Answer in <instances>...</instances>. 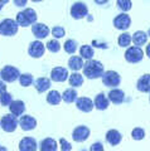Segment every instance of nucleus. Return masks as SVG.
<instances>
[{
  "mask_svg": "<svg viewBox=\"0 0 150 151\" xmlns=\"http://www.w3.org/2000/svg\"><path fill=\"white\" fill-rule=\"evenodd\" d=\"M68 82H69V86L73 88L81 87L83 84V76H81L79 73H72L68 77Z\"/></svg>",
  "mask_w": 150,
  "mask_h": 151,
  "instance_id": "28",
  "label": "nucleus"
},
{
  "mask_svg": "<svg viewBox=\"0 0 150 151\" xmlns=\"http://www.w3.org/2000/svg\"><path fill=\"white\" fill-rule=\"evenodd\" d=\"M116 5L120 10L123 12H129L131 8H133V3H131V0H118L116 1Z\"/></svg>",
  "mask_w": 150,
  "mask_h": 151,
  "instance_id": "33",
  "label": "nucleus"
},
{
  "mask_svg": "<svg viewBox=\"0 0 150 151\" xmlns=\"http://www.w3.org/2000/svg\"><path fill=\"white\" fill-rule=\"evenodd\" d=\"M131 136H133L134 140L140 141L145 137V130L141 129V127H135V129L131 131Z\"/></svg>",
  "mask_w": 150,
  "mask_h": 151,
  "instance_id": "35",
  "label": "nucleus"
},
{
  "mask_svg": "<svg viewBox=\"0 0 150 151\" xmlns=\"http://www.w3.org/2000/svg\"><path fill=\"white\" fill-rule=\"evenodd\" d=\"M59 144H61V150H63V151H69V150H72L71 144H69L66 139H61V140H59Z\"/></svg>",
  "mask_w": 150,
  "mask_h": 151,
  "instance_id": "38",
  "label": "nucleus"
},
{
  "mask_svg": "<svg viewBox=\"0 0 150 151\" xmlns=\"http://www.w3.org/2000/svg\"><path fill=\"white\" fill-rule=\"evenodd\" d=\"M130 25H131V18H130L129 14H126V13L119 14V15H116L114 19V27L119 30L129 29Z\"/></svg>",
  "mask_w": 150,
  "mask_h": 151,
  "instance_id": "11",
  "label": "nucleus"
},
{
  "mask_svg": "<svg viewBox=\"0 0 150 151\" xmlns=\"http://www.w3.org/2000/svg\"><path fill=\"white\" fill-rule=\"evenodd\" d=\"M91 151H102L104 150V145H102L101 142H95L92 146H91Z\"/></svg>",
  "mask_w": 150,
  "mask_h": 151,
  "instance_id": "39",
  "label": "nucleus"
},
{
  "mask_svg": "<svg viewBox=\"0 0 150 151\" xmlns=\"http://www.w3.org/2000/svg\"><path fill=\"white\" fill-rule=\"evenodd\" d=\"M79 55L85 59H92V57L95 55V50H93L92 47L88 45V44L81 45V48H79Z\"/></svg>",
  "mask_w": 150,
  "mask_h": 151,
  "instance_id": "29",
  "label": "nucleus"
},
{
  "mask_svg": "<svg viewBox=\"0 0 150 151\" xmlns=\"http://www.w3.org/2000/svg\"><path fill=\"white\" fill-rule=\"evenodd\" d=\"M77 42L74 40V39H68V40H66V43L63 44V48L66 50V53H68V54H73L74 52L77 50Z\"/></svg>",
  "mask_w": 150,
  "mask_h": 151,
  "instance_id": "30",
  "label": "nucleus"
},
{
  "mask_svg": "<svg viewBox=\"0 0 150 151\" xmlns=\"http://www.w3.org/2000/svg\"><path fill=\"white\" fill-rule=\"evenodd\" d=\"M37 18H38V15H37V13H35L34 9L27 8L23 12H19L17 14V19H15V20L18 23V25L25 28V27H29V25L34 24V23L37 22Z\"/></svg>",
  "mask_w": 150,
  "mask_h": 151,
  "instance_id": "2",
  "label": "nucleus"
},
{
  "mask_svg": "<svg viewBox=\"0 0 150 151\" xmlns=\"http://www.w3.org/2000/svg\"><path fill=\"white\" fill-rule=\"evenodd\" d=\"M125 59L126 62L129 63H139L141 62L143 58H144V52L141 49V47H138V45H133V47H129L125 52Z\"/></svg>",
  "mask_w": 150,
  "mask_h": 151,
  "instance_id": "4",
  "label": "nucleus"
},
{
  "mask_svg": "<svg viewBox=\"0 0 150 151\" xmlns=\"http://www.w3.org/2000/svg\"><path fill=\"white\" fill-rule=\"evenodd\" d=\"M145 53H146V55H148L149 58H150V43L146 45V49H145Z\"/></svg>",
  "mask_w": 150,
  "mask_h": 151,
  "instance_id": "43",
  "label": "nucleus"
},
{
  "mask_svg": "<svg viewBox=\"0 0 150 151\" xmlns=\"http://www.w3.org/2000/svg\"><path fill=\"white\" fill-rule=\"evenodd\" d=\"M131 40L134 42L135 45L141 47V45H144V44H146V42H148V33H145V32H143V30L135 32L134 34H133V38H131Z\"/></svg>",
  "mask_w": 150,
  "mask_h": 151,
  "instance_id": "22",
  "label": "nucleus"
},
{
  "mask_svg": "<svg viewBox=\"0 0 150 151\" xmlns=\"http://www.w3.org/2000/svg\"><path fill=\"white\" fill-rule=\"evenodd\" d=\"M34 86H35V89L39 93H43V92L48 91V89L50 88V79L47 78V77H40L35 81Z\"/></svg>",
  "mask_w": 150,
  "mask_h": 151,
  "instance_id": "23",
  "label": "nucleus"
},
{
  "mask_svg": "<svg viewBox=\"0 0 150 151\" xmlns=\"http://www.w3.org/2000/svg\"><path fill=\"white\" fill-rule=\"evenodd\" d=\"M118 43L120 47H123V48H126V47H129L130 43H131V35L129 33H123L119 38H118Z\"/></svg>",
  "mask_w": 150,
  "mask_h": 151,
  "instance_id": "31",
  "label": "nucleus"
},
{
  "mask_svg": "<svg viewBox=\"0 0 150 151\" xmlns=\"http://www.w3.org/2000/svg\"><path fill=\"white\" fill-rule=\"evenodd\" d=\"M52 35L56 38V39H59V38H63L66 35V30L63 27H59V25H56L52 28Z\"/></svg>",
  "mask_w": 150,
  "mask_h": 151,
  "instance_id": "36",
  "label": "nucleus"
},
{
  "mask_svg": "<svg viewBox=\"0 0 150 151\" xmlns=\"http://www.w3.org/2000/svg\"><path fill=\"white\" fill-rule=\"evenodd\" d=\"M14 1V5L15 6H19V8H24L27 5L28 0H13Z\"/></svg>",
  "mask_w": 150,
  "mask_h": 151,
  "instance_id": "40",
  "label": "nucleus"
},
{
  "mask_svg": "<svg viewBox=\"0 0 150 151\" xmlns=\"http://www.w3.org/2000/svg\"><path fill=\"white\" fill-rule=\"evenodd\" d=\"M18 25L17 20L14 19H4V20L0 23V34L4 37H13L18 33Z\"/></svg>",
  "mask_w": 150,
  "mask_h": 151,
  "instance_id": "3",
  "label": "nucleus"
},
{
  "mask_svg": "<svg viewBox=\"0 0 150 151\" xmlns=\"http://www.w3.org/2000/svg\"><path fill=\"white\" fill-rule=\"evenodd\" d=\"M76 106L79 111L82 112H91L93 108H95V106H93V101L91 100V98L88 97H79L76 100Z\"/></svg>",
  "mask_w": 150,
  "mask_h": 151,
  "instance_id": "15",
  "label": "nucleus"
},
{
  "mask_svg": "<svg viewBox=\"0 0 150 151\" xmlns=\"http://www.w3.org/2000/svg\"><path fill=\"white\" fill-rule=\"evenodd\" d=\"M38 149L37 141L33 137H24L19 142V150L20 151H35Z\"/></svg>",
  "mask_w": 150,
  "mask_h": 151,
  "instance_id": "18",
  "label": "nucleus"
},
{
  "mask_svg": "<svg viewBox=\"0 0 150 151\" xmlns=\"http://www.w3.org/2000/svg\"><path fill=\"white\" fill-rule=\"evenodd\" d=\"M44 52H45V45L39 39L32 42L29 47H28V53L33 58H40V57H43Z\"/></svg>",
  "mask_w": 150,
  "mask_h": 151,
  "instance_id": "10",
  "label": "nucleus"
},
{
  "mask_svg": "<svg viewBox=\"0 0 150 151\" xmlns=\"http://www.w3.org/2000/svg\"><path fill=\"white\" fill-rule=\"evenodd\" d=\"M107 98H109V101L115 103V105H121L124 101H125V92L123 91V89H119V88H112L111 91L109 92V94H107Z\"/></svg>",
  "mask_w": 150,
  "mask_h": 151,
  "instance_id": "16",
  "label": "nucleus"
},
{
  "mask_svg": "<svg viewBox=\"0 0 150 151\" xmlns=\"http://www.w3.org/2000/svg\"><path fill=\"white\" fill-rule=\"evenodd\" d=\"M101 77H102V83H104L106 87L115 88L121 83V76L116 72V70H106Z\"/></svg>",
  "mask_w": 150,
  "mask_h": 151,
  "instance_id": "5",
  "label": "nucleus"
},
{
  "mask_svg": "<svg viewBox=\"0 0 150 151\" xmlns=\"http://www.w3.org/2000/svg\"><path fill=\"white\" fill-rule=\"evenodd\" d=\"M0 150H5V147H0Z\"/></svg>",
  "mask_w": 150,
  "mask_h": 151,
  "instance_id": "48",
  "label": "nucleus"
},
{
  "mask_svg": "<svg viewBox=\"0 0 150 151\" xmlns=\"http://www.w3.org/2000/svg\"><path fill=\"white\" fill-rule=\"evenodd\" d=\"M88 15V8L85 3H74L71 6V17L76 20H79V19H83Z\"/></svg>",
  "mask_w": 150,
  "mask_h": 151,
  "instance_id": "8",
  "label": "nucleus"
},
{
  "mask_svg": "<svg viewBox=\"0 0 150 151\" xmlns=\"http://www.w3.org/2000/svg\"><path fill=\"white\" fill-rule=\"evenodd\" d=\"M121 140H123V135L120 134L118 130H109L106 134V141L111 146H118Z\"/></svg>",
  "mask_w": 150,
  "mask_h": 151,
  "instance_id": "21",
  "label": "nucleus"
},
{
  "mask_svg": "<svg viewBox=\"0 0 150 151\" xmlns=\"http://www.w3.org/2000/svg\"><path fill=\"white\" fill-rule=\"evenodd\" d=\"M149 101H150V97H149Z\"/></svg>",
  "mask_w": 150,
  "mask_h": 151,
  "instance_id": "49",
  "label": "nucleus"
},
{
  "mask_svg": "<svg viewBox=\"0 0 150 151\" xmlns=\"http://www.w3.org/2000/svg\"><path fill=\"white\" fill-rule=\"evenodd\" d=\"M18 125H19V122L17 120V116H14L13 113L4 115L0 120V127L5 132H14L17 130Z\"/></svg>",
  "mask_w": 150,
  "mask_h": 151,
  "instance_id": "7",
  "label": "nucleus"
},
{
  "mask_svg": "<svg viewBox=\"0 0 150 151\" xmlns=\"http://www.w3.org/2000/svg\"><path fill=\"white\" fill-rule=\"evenodd\" d=\"M4 92H6V84L1 78H0V94L4 93Z\"/></svg>",
  "mask_w": 150,
  "mask_h": 151,
  "instance_id": "41",
  "label": "nucleus"
},
{
  "mask_svg": "<svg viewBox=\"0 0 150 151\" xmlns=\"http://www.w3.org/2000/svg\"><path fill=\"white\" fill-rule=\"evenodd\" d=\"M90 134H91V131L90 129H88L87 126H77L76 129L73 130L72 132V139L73 141H76V142H85V141L90 137Z\"/></svg>",
  "mask_w": 150,
  "mask_h": 151,
  "instance_id": "9",
  "label": "nucleus"
},
{
  "mask_svg": "<svg viewBox=\"0 0 150 151\" xmlns=\"http://www.w3.org/2000/svg\"><path fill=\"white\" fill-rule=\"evenodd\" d=\"M39 149H40L42 151H56V150L58 149V146H57V142H56L54 139L47 137V139H44V140L40 142Z\"/></svg>",
  "mask_w": 150,
  "mask_h": 151,
  "instance_id": "25",
  "label": "nucleus"
},
{
  "mask_svg": "<svg viewBox=\"0 0 150 151\" xmlns=\"http://www.w3.org/2000/svg\"><path fill=\"white\" fill-rule=\"evenodd\" d=\"M61 101H62V96H61V93L58 91H56V89H52V91L47 94V102H48L49 105L57 106L61 103Z\"/></svg>",
  "mask_w": 150,
  "mask_h": 151,
  "instance_id": "26",
  "label": "nucleus"
},
{
  "mask_svg": "<svg viewBox=\"0 0 150 151\" xmlns=\"http://www.w3.org/2000/svg\"><path fill=\"white\" fill-rule=\"evenodd\" d=\"M20 76L19 69L17 67H13V65H5L0 70V78L3 79L4 82H15Z\"/></svg>",
  "mask_w": 150,
  "mask_h": 151,
  "instance_id": "6",
  "label": "nucleus"
},
{
  "mask_svg": "<svg viewBox=\"0 0 150 151\" xmlns=\"http://www.w3.org/2000/svg\"><path fill=\"white\" fill-rule=\"evenodd\" d=\"M107 1H109V0H95V3L98 4V5H105Z\"/></svg>",
  "mask_w": 150,
  "mask_h": 151,
  "instance_id": "42",
  "label": "nucleus"
},
{
  "mask_svg": "<svg viewBox=\"0 0 150 151\" xmlns=\"http://www.w3.org/2000/svg\"><path fill=\"white\" fill-rule=\"evenodd\" d=\"M47 49H48L50 53H57V52H59V49H61V43L57 39L49 40L48 43H47Z\"/></svg>",
  "mask_w": 150,
  "mask_h": 151,
  "instance_id": "34",
  "label": "nucleus"
},
{
  "mask_svg": "<svg viewBox=\"0 0 150 151\" xmlns=\"http://www.w3.org/2000/svg\"><path fill=\"white\" fill-rule=\"evenodd\" d=\"M148 37H150V29L148 30Z\"/></svg>",
  "mask_w": 150,
  "mask_h": 151,
  "instance_id": "46",
  "label": "nucleus"
},
{
  "mask_svg": "<svg viewBox=\"0 0 150 151\" xmlns=\"http://www.w3.org/2000/svg\"><path fill=\"white\" fill-rule=\"evenodd\" d=\"M68 67H69V69L77 72V70H79L83 67V58L79 55H72L71 58L68 59Z\"/></svg>",
  "mask_w": 150,
  "mask_h": 151,
  "instance_id": "24",
  "label": "nucleus"
},
{
  "mask_svg": "<svg viewBox=\"0 0 150 151\" xmlns=\"http://www.w3.org/2000/svg\"><path fill=\"white\" fill-rule=\"evenodd\" d=\"M9 110H10V113H13L14 116H17V117L22 116L25 112V103L20 100L12 101V103L9 105Z\"/></svg>",
  "mask_w": 150,
  "mask_h": 151,
  "instance_id": "19",
  "label": "nucleus"
},
{
  "mask_svg": "<svg viewBox=\"0 0 150 151\" xmlns=\"http://www.w3.org/2000/svg\"><path fill=\"white\" fill-rule=\"evenodd\" d=\"M83 76L88 79H97L104 74V64L95 59H87L86 63H83Z\"/></svg>",
  "mask_w": 150,
  "mask_h": 151,
  "instance_id": "1",
  "label": "nucleus"
},
{
  "mask_svg": "<svg viewBox=\"0 0 150 151\" xmlns=\"http://www.w3.org/2000/svg\"><path fill=\"white\" fill-rule=\"evenodd\" d=\"M19 83H20V86L23 87H29L30 84L33 83V76L29 74V73H24V74H20L19 76Z\"/></svg>",
  "mask_w": 150,
  "mask_h": 151,
  "instance_id": "32",
  "label": "nucleus"
},
{
  "mask_svg": "<svg viewBox=\"0 0 150 151\" xmlns=\"http://www.w3.org/2000/svg\"><path fill=\"white\" fill-rule=\"evenodd\" d=\"M109 98L106 97L105 93H98L95 97V101H93V106L95 108H97L98 111H105L107 107H109Z\"/></svg>",
  "mask_w": 150,
  "mask_h": 151,
  "instance_id": "20",
  "label": "nucleus"
},
{
  "mask_svg": "<svg viewBox=\"0 0 150 151\" xmlns=\"http://www.w3.org/2000/svg\"><path fill=\"white\" fill-rule=\"evenodd\" d=\"M68 79V70L64 67H56L50 72V81L53 82H64Z\"/></svg>",
  "mask_w": 150,
  "mask_h": 151,
  "instance_id": "13",
  "label": "nucleus"
},
{
  "mask_svg": "<svg viewBox=\"0 0 150 151\" xmlns=\"http://www.w3.org/2000/svg\"><path fill=\"white\" fill-rule=\"evenodd\" d=\"M1 9H3V5H1V4H0V10H1Z\"/></svg>",
  "mask_w": 150,
  "mask_h": 151,
  "instance_id": "47",
  "label": "nucleus"
},
{
  "mask_svg": "<svg viewBox=\"0 0 150 151\" xmlns=\"http://www.w3.org/2000/svg\"><path fill=\"white\" fill-rule=\"evenodd\" d=\"M9 1V0H0V4H1V5H4V4H6Z\"/></svg>",
  "mask_w": 150,
  "mask_h": 151,
  "instance_id": "44",
  "label": "nucleus"
},
{
  "mask_svg": "<svg viewBox=\"0 0 150 151\" xmlns=\"http://www.w3.org/2000/svg\"><path fill=\"white\" fill-rule=\"evenodd\" d=\"M32 33L37 39L40 40V39H44V38L48 37L50 30L45 24H43V23H34V24L32 25Z\"/></svg>",
  "mask_w": 150,
  "mask_h": 151,
  "instance_id": "12",
  "label": "nucleus"
},
{
  "mask_svg": "<svg viewBox=\"0 0 150 151\" xmlns=\"http://www.w3.org/2000/svg\"><path fill=\"white\" fill-rule=\"evenodd\" d=\"M136 88H138L139 92H143V93H149L150 92V74L149 73L143 74L141 77L138 79Z\"/></svg>",
  "mask_w": 150,
  "mask_h": 151,
  "instance_id": "17",
  "label": "nucleus"
},
{
  "mask_svg": "<svg viewBox=\"0 0 150 151\" xmlns=\"http://www.w3.org/2000/svg\"><path fill=\"white\" fill-rule=\"evenodd\" d=\"M13 101V96L8 92H4L0 94V105L1 106H9Z\"/></svg>",
  "mask_w": 150,
  "mask_h": 151,
  "instance_id": "37",
  "label": "nucleus"
},
{
  "mask_svg": "<svg viewBox=\"0 0 150 151\" xmlns=\"http://www.w3.org/2000/svg\"><path fill=\"white\" fill-rule=\"evenodd\" d=\"M62 100L66 103H72L77 100V92L74 88H67L62 94Z\"/></svg>",
  "mask_w": 150,
  "mask_h": 151,
  "instance_id": "27",
  "label": "nucleus"
},
{
  "mask_svg": "<svg viewBox=\"0 0 150 151\" xmlns=\"http://www.w3.org/2000/svg\"><path fill=\"white\" fill-rule=\"evenodd\" d=\"M32 1H34V3H39V1H43V0H32Z\"/></svg>",
  "mask_w": 150,
  "mask_h": 151,
  "instance_id": "45",
  "label": "nucleus"
},
{
  "mask_svg": "<svg viewBox=\"0 0 150 151\" xmlns=\"http://www.w3.org/2000/svg\"><path fill=\"white\" fill-rule=\"evenodd\" d=\"M20 125V129L24 131H32L37 127V120L30 115H24L20 117V120L18 121Z\"/></svg>",
  "mask_w": 150,
  "mask_h": 151,
  "instance_id": "14",
  "label": "nucleus"
}]
</instances>
